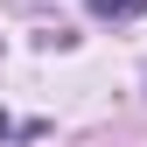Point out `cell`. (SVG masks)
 Here are the masks:
<instances>
[{
    "mask_svg": "<svg viewBox=\"0 0 147 147\" xmlns=\"http://www.w3.org/2000/svg\"><path fill=\"white\" fill-rule=\"evenodd\" d=\"M98 21H133V14H147V0H84Z\"/></svg>",
    "mask_w": 147,
    "mask_h": 147,
    "instance_id": "6da1fadb",
    "label": "cell"
},
{
    "mask_svg": "<svg viewBox=\"0 0 147 147\" xmlns=\"http://www.w3.org/2000/svg\"><path fill=\"white\" fill-rule=\"evenodd\" d=\"M14 133H21V126H14V119H7V112H0V140H14ZM21 140H28V133H21Z\"/></svg>",
    "mask_w": 147,
    "mask_h": 147,
    "instance_id": "7a4b0ae2",
    "label": "cell"
}]
</instances>
